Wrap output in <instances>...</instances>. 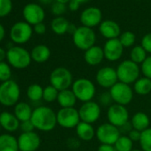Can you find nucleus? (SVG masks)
Here are the masks:
<instances>
[{
    "label": "nucleus",
    "instance_id": "obj_37",
    "mask_svg": "<svg viewBox=\"0 0 151 151\" xmlns=\"http://www.w3.org/2000/svg\"><path fill=\"white\" fill-rule=\"evenodd\" d=\"M12 10L11 0H0V17L7 15Z\"/></svg>",
    "mask_w": 151,
    "mask_h": 151
},
{
    "label": "nucleus",
    "instance_id": "obj_15",
    "mask_svg": "<svg viewBox=\"0 0 151 151\" xmlns=\"http://www.w3.org/2000/svg\"><path fill=\"white\" fill-rule=\"evenodd\" d=\"M117 74L111 67H104L96 74V81L97 83L104 88H111L117 83Z\"/></svg>",
    "mask_w": 151,
    "mask_h": 151
},
{
    "label": "nucleus",
    "instance_id": "obj_39",
    "mask_svg": "<svg viewBox=\"0 0 151 151\" xmlns=\"http://www.w3.org/2000/svg\"><path fill=\"white\" fill-rule=\"evenodd\" d=\"M65 11H66L65 4L59 3V2H55L52 6V12L55 15H61V14H63L65 13Z\"/></svg>",
    "mask_w": 151,
    "mask_h": 151
},
{
    "label": "nucleus",
    "instance_id": "obj_34",
    "mask_svg": "<svg viewBox=\"0 0 151 151\" xmlns=\"http://www.w3.org/2000/svg\"><path fill=\"white\" fill-rule=\"evenodd\" d=\"M59 94V91L53 87L52 86H48L44 89V93H43V99L46 102H52L57 100Z\"/></svg>",
    "mask_w": 151,
    "mask_h": 151
},
{
    "label": "nucleus",
    "instance_id": "obj_12",
    "mask_svg": "<svg viewBox=\"0 0 151 151\" xmlns=\"http://www.w3.org/2000/svg\"><path fill=\"white\" fill-rule=\"evenodd\" d=\"M32 36V29L29 23L20 22L15 23L10 31V37L14 43L24 44L28 42Z\"/></svg>",
    "mask_w": 151,
    "mask_h": 151
},
{
    "label": "nucleus",
    "instance_id": "obj_45",
    "mask_svg": "<svg viewBox=\"0 0 151 151\" xmlns=\"http://www.w3.org/2000/svg\"><path fill=\"white\" fill-rule=\"evenodd\" d=\"M97 151H116V148L113 147V145L101 144V145L99 146Z\"/></svg>",
    "mask_w": 151,
    "mask_h": 151
},
{
    "label": "nucleus",
    "instance_id": "obj_35",
    "mask_svg": "<svg viewBox=\"0 0 151 151\" xmlns=\"http://www.w3.org/2000/svg\"><path fill=\"white\" fill-rule=\"evenodd\" d=\"M11 77H12V70L10 66L5 61L0 62V81L6 82L8 80H11L10 79Z\"/></svg>",
    "mask_w": 151,
    "mask_h": 151
},
{
    "label": "nucleus",
    "instance_id": "obj_32",
    "mask_svg": "<svg viewBox=\"0 0 151 151\" xmlns=\"http://www.w3.org/2000/svg\"><path fill=\"white\" fill-rule=\"evenodd\" d=\"M116 151H131L132 150V141L127 136H120L115 143Z\"/></svg>",
    "mask_w": 151,
    "mask_h": 151
},
{
    "label": "nucleus",
    "instance_id": "obj_14",
    "mask_svg": "<svg viewBox=\"0 0 151 151\" xmlns=\"http://www.w3.org/2000/svg\"><path fill=\"white\" fill-rule=\"evenodd\" d=\"M17 139L21 151H36L41 143L38 134L34 132H22Z\"/></svg>",
    "mask_w": 151,
    "mask_h": 151
},
{
    "label": "nucleus",
    "instance_id": "obj_36",
    "mask_svg": "<svg viewBox=\"0 0 151 151\" xmlns=\"http://www.w3.org/2000/svg\"><path fill=\"white\" fill-rule=\"evenodd\" d=\"M119 41L124 47H130L135 43V35L131 31H125L120 36Z\"/></svg>",
    "mask_w": 151,
    "mask_h": 151
},
{
    "label": "nucleus",
    "instance_id": "obj_27",
    "mask_svg": "<svg viewBox=\"0 0 151 151\" xmlns=\"http://www.w3.org/2000/svg\"><path fill=\"white\" fill-rule=\"evenodd\" d=\"M132 128L139 131L143 132L147 130L149 126V118L148 116L143 112H138L133 115L132 118Z\"/></svg>",
    "mask_w": 151,
    "mask_h": 151
},
{
    "label": "nucleus",
    "instance_id": "obj_33",
    "mask_svg": "<svg viewBox=\"0 0 151 151\" xmlns=\"http://www.w3.org/2000/svg\"><path fill=\"white\" fill-rule=\"evenodd\" d=\"M139 144L143 151H151V128L141 132Z\"/></svg>",
    "mask_w": 151,
    "mask_h": 151
},
{
    "label": "nucleus",
    "instance_id": "obj_28",
    "mask_svg": "<svg viewBox=\"0 0 151 151\" xmlns=\"http://www.w3.org/2000/svg\"><path fill=\"white\" fill-rule=\"evenodd\" d=\"M134 91L139 95H147L151 92V79L142 78L138 79L134 84Z\"/></svg>",
    "mask_w": 151,
    "mask_h": 151
},
{
    "label": "nucleus",
    "instance_id": "obj_53",
    "mask_svg": "<svg viewBox=\"0 0 151 151\" xmlns=\"http://www.w3.org/2000/svg\"><path fill=\"white\" fill-rule=\"evenodd\" d=\"M131 151H142V150H139V149H132Z\"/></svg>",
    "mask_w": 151,
    "mask_h": 151
},
{
    "label": "nucleus",
    "instance_id": "obj_52",
    "mask_svg": "<svg viewBox=\"0 0 151 151\" xmlns=\"http://www.w3.org/2000/svg\"><path fill=\"white\" fill-rule=\"evenodd\" d=\"M55 1L59 3H62V4H66V3H69L70 0H55Z\"/></svg>",
    "mask_w": 151,
    "mask_h": 151
},
{
    "label": "nucleus",
    "instance_id": "obj_13",
    "mask_svg": "<svg viewBox=\"0 0 151 151\" xmlns=\"http://www.w3.org/2000/svg\"><path fill=\"white\" fill-rule=\"evenodd\" d=\"M78 112L82 122L93 124L96 122L101 116V107L98 103L91 101L85 102Z\"/></svg>",
    "mask_w": 151,
    "mask_h": 151
},
{
    "label": "nucleus",
    "instance_id": "obj_38",
    "mask_svg": "<svg viewBox=\"0 0 151 151\" xmlns=\"http://www.w3.org/2000/svg\"><path fill=\"white\" fill-rule=\"evenodd\" d=\"M141 71L145 78L151 79V56L147 57L146 60L141 63Z\"/></svg>",
    "mask_w": 151,
    "mask_h": 151
},
{
    "label": "nucleus",
    "instance_id": "obj_42",
    "mask_svg": "<svg viewBox=\"0 0 151 151\" xmlns=\"http://www.w3.org/2000/svg\"><path fill=\"white\" fill-rule=\"evenodd\" d=\"M20 126H21V129L22 130L23 132H33V130L35 128V126H34L33 123L31 122V120L22 122Z\"/></svg>",
    "mask_w": 151,
    "mask_h": 151
},
{
    "label": "nucleus",
    "instance_id": "obj_4",
    "mask_svg": "<svg viewBox=\"0 0 151 151\" xmlns=\"http://www.w3.org/2000/svg\"><path fill=\"white\" fill-rule=\"evenodd\" d=\"M6 58L12 67L19 69L29 67L32 60L30 53L26 49L19 46L11 47L6 52Z\"/></svg>",
    "mask_w": 151,
    "mask_h": 151
},
{
    "label": "nucleus",
    "instance_id": "obj_9",
    "mask_svg": "<svg viewBox=\"0 0 151 151\" xmlns=\"http://www.w3.org/2000/svg\"><path fill=\"white\" fill-rule=\"evenodd\" d=\"M120 136L119 129L110 123L101 124L96 131V137L102 144L114 145Z\"/></svg>",
    "mask_w": 151,
    "mask_h": 151
},
{
    "label": "nucleus",
    "instance_id": "obj_49",
    "mask_svg": "<svg viewBox=\"0 0 151 151\" xmlns=\"http://www.w3.org/2000/svg\"><path fill=\"white\" fill-rule=\"evenodd\" d=\"M5 34H6L5 29L1 24H0V42H1L3 40V38L5 37Z\"/></svg>",
    "mask_w": 151,
    "mask_h": 151
},
{
    "label": "nucleus",
    "instance_id": "obj_3",
    "mask_svg": "<svg viewBox=\"0 0 151 151\" xmlns=\"http://www.w3.org/2000/svg\"><path fill=\"white\" fill-rule=\"evenodd\" d=\"M116 74L117 78L121 83L129 85L137 81L139 76V68L135 62L126 60L118 65Z\"/></svg>",
    "mask_w": 151,
    "mask_h": 151
},
{
    "label": "nucleus",
    "instance_id": "obj_40",
    "mask_svg": "<svg viewBox=\"0 0 151 151\" xmlns=\"http://www.w3.org/2000/svg\"><path fill=\"white\" fill-rule=\"evenodd\" d=\"M141 46L147 52L151 53V33L145 35L141 40Z\"/></svg>",
    "mask_w": 151,
    "mask_h": 151
},
{
    "label": "nucleus",
    "instance_id": "obj_30",
    "mask_svg": "<svg viewBox=\"0 0 151 151\" xmlns=\"http://www.w3.org/2000/svg\"><path fill=\"white\" fill-rule=\"evenodd\" d=\"M43 93H44V89L41 87V86L37 84H33L29 86L27 90L28 98L33 101H40L43 98Z\"/></svg>",
    "mask_w": 151,
    "mask_h": 151
},
{
    "label": "nucleus",
    "instance_id": "obj_19",
    "mask_svg": "<svg viewBox=\"0 0 151 151\" xmlns=\"http://www.w3.org/2000/svg\"><path fill=\"white\" fill-rule=\"evenodd\" d=\"M99 29L101 34L109 40L117 38V37L120 35V27L116 22L113 21L108 20L102 22L100 25Z\"/></svg>",
    "mask_w": 151,
    "mask_h": 151
},
{
    "label": "nucleus",
    "instance_id": "obj_20",
    "mask_svg": "<svg viewBox=\"0 0 151 151\" xmlns=\"http://www.w3.org/2000/svg\"><path fill=\"white\" fill-rule=\"evenodd\" d=\"M0 125L6 131L14 132L20 126V121L14 114L5 111L0 114Z\"/></svg>",
    "mask_w": 151,
    "mask_h": 151
},
{
    "label": "nucleus",
    "instance_id": "obj_48",
    "mask_svg": "<svg viewBox=\"0 0 151 151\" xmlns=\"http://www.w3.org/2000/svg\"><path fill=\"white\" fill-rule=\"evenodd\" d=\"M6 57V52H5V50L3 48L0 47V62H2Z\"/></svg>",
    "mask_w": 151,
    "mask_h": 151
},
{
    "label": "nucleus",
    "instance_id": "obj_51",
    "mask_svg": "<svg viewBox=\"0 0 151 151\" xmlns=\"http://www.w3.org/2000/svg\"><path fill=\"white\" fill-rule=\"evenodd\" d=\"M39 1L41 2V3H43V4H45V5H47V4H50L52 0H39Z\"/></svg>",
    "mask_w": 151,
    "mask_h": 151
},
{
    "label": "nucleus",
    "instance_id": "obj_5",
    "mask_svg": "<svg viewBox=\"0 0 151 151\" xmlns=\"http://www.w3.org/2000/svg\"><path fill=\"white\" fill-rule=\"evenodd\" d=\"M72 91L78 100L87 102L91 101L95 94V86L93 83L87 78H79L72 85Z\"/></svg>",
    "mask_w": 151,
    "mask_h": 151
},
{
    "label": "nucleus",
    "instance_id": "obj_2",
    "mask_svg": "<svg viewBox=\"0 0 151 151\" xmlns=\"http://www.w3.org/2000/svg\"><path fill=\"white\" fill-rule=\"evenodd\" d=\"M21 90L18 84L14 80H8L0 85V103L11 107L17 103L20 99Z\"/></svg>",
    "mask_w": 151,
    "mask_h": 151
},
{
    "label": "nucleus",
    "instance_id": "obj_18",
    "mask_svg": "<svg viewBox=\"0 0 151 151\" xmlns=\"http://www.w3.org/2000/svg\"><path fill=\"white\" fill-rule=\"evenodd\" d=\"M102 18L101 12L97 7H89L83 11L81 14V22L85 27L93 28L101 23Z\"/></svg>",
    "mask_w": 151,
    "mask_h": 151
},
{
    "label": "nucleus",
    "instance_id": "obj_44",
    "mask_svg": "<svg viewBox=\"0 0 151 151\" xmlns=\"http://www.w3.org/2000/svg\"><path fill=\"white\" fill-rule=\"evenodd\" d=\"M34 30H35V32L37 34L42 35V34L45 33L46 28H45V25L43 22H40V23H37V24H36L34 26Z\"/></svg>",
    "mask_w": 151,
    "mask_h": 151
},
{
    "label": "nucleus",
    "instance_id": "obj_7",
    "mask_svg": "<svg viewBox=\"0 0 151 151\" xmlns=\"http://www.w3.org/2000/svg\"><path fill=\"white\" fill-rule=\"evenodd\" d=\"M72 80L71 72L62 67L55 68L50 75L51 86L55 87L59 92L68 89L72 85Z\"/></svg>",
    "mask_w": 151,
    "mask_h": 151
},
{
    "label": "nucleus",
    "instance_id": "obj_25",
    "mask_svg": "<svg viewBox=\"0 0 151 151\" xmlns=\"http://www.w3.org/2000/svg\"><path fill=\"white\" fill-rule=\"evenodd\" d=\"M0 151H19L18 139L10 134L0 135Z\"/></svg>",
    "mask_w": 151,
    "mask_h": 151
},
{
    "label": "nucleus",
    "instance_id": "obj_1",
    "mask_svg": "<svg viewBox=\"0 0 151 151\" xmlns=\"http://www.w3.org/2000/svg\"><path fill=\"white\" fill-rule=\"evenodd\" d=\"M30 120L37 130L50 132L56 126L57 116L50 108L41 106L33 110Z\"/></svg>",
    "mask_w": 151,
    "mask_h": 151
},
{
    "label": "nucleus",
    "instance_id": "obj_16",
    "mask_svg": "<svg viewBox=\"0 0 151 151\" xmlns=\"http://www.w3.org/2000/svg\"><path fill=\"white\" fill-rule=\"evenodd\" d=\"M103 52L104 57L107 60L110 61H116L121 58L124 52V46L118 38L109 39L105 43Z\"/></svg>",
    "mask_w": 151,
    "mask_h": 151
},
{
    "label": "nucleus",
    "instance_id": "obj_21",
    "mask_svg": "<svg viewBox=\"0 0 151 151\" xmlns=\"http://www.w3.org/2000/svg\"><path fill=\"white\" fill-rule=\"evenodd\" d=\"M85 60L91 66H96L100 64L104 58V52L100 46L93 45L85 52Z\"/></svg>",
    "mask_w": 151,
    "mask_h": 151
},
{
    "label": "nucleus",
    "instance_id": "obj_22",
    "mask_svg": "<svg viewBox=\"0 0 151 151\" xmlns=\"http://www.w3.org/2000/svg\"><path fill=\"white\" fill-rule=\"evenodd\" d=\"M31 59L38 63H43L48 60L51 55L50 49L45 45H39L35 46L31 51Z\"/></svg>",
    "mask_w": 151,
    "mask_h": 151
},
{
    "label": "nucleus",
    "instance_id": "obj_17",
    "mask_svg": "<svg viewBox=\"0 0 151 151\" xmlns=\"http://www.w3.org/2000/svg\"><path fill=\"white\" fill-rule=\"evenodd\" d=\"M23 16L29 24H37L45 19L43 8L37 4H29L23 9Z\"/></svg>",
    "mask_w": 151,
    "mask_h": 151
},
{
    "label": "nucleus",
    "instance_id": "obj_41",
    "mask_svg": "<svg viewBox=\"0 0 151 151\" xmlns=\"http://www.w3.org/2000/svg\"><path fill=\"white\" fill-rule=\"evenodd\" d=\"M100 102L102 106H109L113 101L112 96L109 92H105L100 96Z\"/></svg>",
    "mask_w": 151,
    "mask_h": 151
},
{
    "label": "nucleus",
    "instance_id": "obj_23",
    "mask_svg": "<svg viewBox=\"0 0 151 151\" xmlns=\"http://www.w3.org/2000/svg\"><path fill=\"white\" fill-rule=\"evenodd\" d=\"M76 132H77V135L78 136V138L85 141H89L93 139L95 134L94 129L92 124L85 122H80L78 124V126L76 127Z\"/></svg>",
    "mask_w": 151,
    "mask_h": 151
},
{
    "label": "nucleus",
    "instance_id": "obj_6",
    "mask_svg": "<svg viewBox=\"0 0 151 151\" xmlns=\"http://www.w3.org/2000/svg\"><path fill=\"white\" fill-rule=\"evenodd\" d=\"M96 36L91 28L85 26L78 28L77 31L73 35V42L75 45L81 50H88L94 45Z\"/></svg>",
    "mask_w": 151,
    "mask_h": 151
},
{
    "label": "nucleus",
    "instance_id": "obj_11",
    "mask_svg": "<svg viewBox=\"0 0 151 151\" xmlns=\"http://www.w3.org/2000/svg\"><path fill=\"white\" fill-rule=\"evenodd\" d=\"M128 118H129L128 110L123 105H119V104L111 105L108 109L109 122L116 127H122L126 123H128Z\"/></svg>",
    "mask_w": 151,
    "mask_h": 151
},
{
    "label": "nucleus",
    "instance_id": "obj_46",
    "mask_svg": "<svg viewBox=\"0 0 151 151\" xmlns=\"http://www.w3.org/2000/svg\"><path fill=\"white\" fill-rule=\"evenodd\" d=\"M68 7L71 11H77L79 8V4L73 1V0H70L68 3Z\"/></svg>",
    "mask_w": 151,
    "mask_h": 151
},
{
    "label": "nucleus",
    "instance_id": "obj_43",
    "mask_svg": "<svg viewBox=\"0 0 151 151\" xmlns=\"http://www.w3.org/2000/svg\"><path fill=\"white\" fill-rule=\"evenodd\" d=\"M140 136H141V132L135 130V129H132L130 132H129V138L131 139L132 141H139L140 139Z\"/></svg>",
    "mask_w": 151,
    "mask_h": 151
},
{
    "label": "nucleus",
    "instance_id": "obj_29",
    "mask_svg": "<svg viewBox=\"0 0 151 151\" xmlns=\"http://www.w3.org/2000/svg\"><path fill=\"white\" fill-rule=\"evenodd\" d=\"M69 22L63 17H57L52 22V29L57 35H63L68 32Z\"/></svg>",
    "mask_w": 151,
    "mask_h": 151
},
{
    "label": "nucleus",
    "instance_id": "obj_55",
    "mask_svg": "<svg viewBox=\"0 0 151 151\" xmlns=\"http://www.w3.org/2000/svg\"><path fill=\"white\" fill-rule=\"evenodd\" d=\"M19 151H21V150H19Z\"/></svg>",
    "mask_w": 151,
    "mask_h": 151
},
{
    "label": "nucleus",
    "instance_id": "obj_24",
    "mask_svg": "<svg viewBox=\"0 0 151 151\" xmlns=\"http://www.w3.org/2000/svg\"><path fill=\"white\" fill-rule=\"evenodd\" d=\"M77 97L74 94L73 91L68 89L59 92L57 101L62 108H73L77 102Z\"/></svg>",
    "mask_w": 151,
    "mask_h": 151
},
{
    "label": "nucleus",
    "instance_id": "obj_8",
    "mask_svg": "<svg viewBox=\"0 0 151 151\" xmlns=\"http://www.w3.org/2000/svg\"><path fill=\"white\" fill-rule=\"evenodd\" d=\"M56 116L57 124L64 128L77 127L80 123L79 112L75 108H62L58 111Z\"/></svg>",
    "mask_w": 151,
    "mask_h": 151
},
{
    "label": "nucleus",
    "instance_id": "obj_47",
    "mask_svg": "<svg viewBox=\"0 0 151 151\" xmlns=\"http://www.w3.org/2000/svg\"><path fill=\"white\" fill-rule=\"evenodd\" d=\"M77 29H78V28L75 26V24H69V27H68V33L74 35L75 32L77 31Z\"/></svg>",
    "mask_w": 151,
    "mask_h": 151
},
{
    "label": "nucleus",
    "instance_id": "obj_26",
    "mask_svg": "<svg viewBox=\"0 0 151 151\" xmlns=\"http://www.w3.org/2000/svg\"><path fill=\"white\" fill-rule=\"evenodd\" d=\"M33 110L31 107L26 102H19L14 108V115L21 122L31 119Z\"/></svg>",
    "mask_w": 151,
    "mask_h": 151
},
{
    "label": "nucleus",
    "instance_id": "obj_54",
    "mask_svg": "<svg viewBox=\"0 0 151 151\" xmlns=\"http://www.w3.org/2000/svg\"><path fill=\"white\" fill-rule=\"evenodd\" d=\"M0 127H1V125H0Z\"/></svg>",
    "mask_w": 151,
    "mask_h": 151
},
{
    "label": "nucleus",
    "instance_id": "obj_50",
    "mask_svg": "<svg viewBox=\"0 0 151 151\" xmlns=\"http://www.w3.org/2000/svg\"><path fill=\"white\" fill-rule=\"evenodd\" d=\"M73 1L77 2V3H78V4L80 5V4H82V3H86V2H88L89 0H73Z\"/></svg>",
    "mask_w": 151,
    "mask_h": 151
},
{
    "label": "nucleus",
    "instance_id": "obj_10",
    "mask_svg": "<svg viewBox=\"0 0 151 151\" xmlns=\"http://www.w3.org/2000/svg\"><path fill=\"white\" fill-rule=\"evenodd\" d=\"M109 93L112 96L113 101H116V104L123 106L129 104L133 97L132 90L129 86V85L121 82L116 83L114 86H112Z\"/></svg>",
    "mask_w": 151,
    "mask_h": 151
},
{
    "label": "nucleus",
    "instance_id": "obj_31",
    "mask_svg": "<svg viewBox=\"0 0 151 151\" xmlns=\"http://www.w3.org/2000/svg\"><path fill=\"white\" fill-rule=\"evenodd\" d=\"M146 52H147L144 50V48L141 45H137L133 47L132 50L131 51V60H132L136 64L142 63L147 58Z\"/></svg>",
    "mask_w": 151,
    "mask_h": 151
}]
</instances>
